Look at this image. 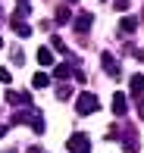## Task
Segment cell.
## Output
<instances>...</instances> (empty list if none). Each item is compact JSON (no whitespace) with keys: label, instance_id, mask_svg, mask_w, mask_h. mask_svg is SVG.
<instances>
[{"label":"cell","instance_id":"cell-1","mask_svg":"<svg viewBox=\"0 0 144 153\" xmlns=\"http://www.w3.org/2000/svg\"><path fill=\"white\" fill-rule=\"evenodd\" d=\"M97 109H100L97 94H91V91L78 94V100H75V113H78V116H91V113H97Z\"/></svg>","mask_w":144,"mask_h":153},{"label":"cell","instance_id":"cell-2","mask_svg":"<svg viewBox=\"0 0 144 153\" xmlns=\"http://www.w3.org/2000/svg\"><path fill=\"white\" fill-rule=\"evenodd\" d=\"M100 66H104V72L110 75V78H119V72H122V69H119V59H116L110 50L104 53V56H100Z\"/></svg>","mask_w":144,"mask_h":153},{"label":"cell","instance_id":"cell-3","mask_svg":"<svg viewBox=\"0 0 144 153\" xmlns=\"http://www.w3.org/2000/svg\"><path fill=\"white\" fill-rule=\"evenodd\" d=\"M72 22H75V31H81V34H85V31L94 25V16H91V13H78Z\"/></svg>","mask_w":144,"mask_h":153},{"label":"cell","instance_id":"cell-4","mask_svg":"<svg viewBox=\"0 0 144 153\" xmlns=\"http://www.w3.org/2000/svg\"><path fill=\"white\" fill-rule=\"evenodd\" d=\"M128 97L125 94H113V103H110V109H113V116H125V109H128Z\"/></svg>","mask_w":144,"mask_h":153},{"label":"cell","instance_id":"cell-5","mask_svg":"<svg viewBox=\"0 0 144 153\" xmlns=\"http://www.w3.org/2000/svg\"><path fill=\"white\" fill-rule=\"evenodd\" d=\"M6 100H10L13 106H28L31 97H28V94H19V91H6Z\"/></svg>","mask_w":144,"mask_h":153},{"label":"cell","instance_id":"cell-6","mask_svg":"<svg viewBox=\"0 0 144 153\" xmlns=\"http://www.w3.org/2000/svg\"><path fill=\"white\" fill-rule=\"evenodd\" d=\"M88 144H91V141H88V134H81V131H78V134H72L69 141H66V147H69V150H81V147H88Z\"/></svg>","mask_w":144,"mask_h":153},{"label":"cell","instance_id":"cell-7","mask_svg":"<svg viewBox=\"0 0 144 153\" xmlns=\"http://www.w3.org/2000/svg\"><path fill=\"white\" fill-rule=\"evenodd\" d=\"M128 94H132V97H141V94H144V75H132V85H128Z\"/></svg>","mask_w":144,"mask_h":153},{"label":"cell","instance_id":"cell-8","mask_svg":"<svg viewBox=\"0 0 144 153\" xmlns=\"http://www.w3.org/2000/svg\"><path fill=\"white\" fill-rule=\"evenodd\" d=\"M10 28H13V31H16V34H19V38H31V25H25V22H22V19H13V25H10Z\"/></svg>","mask_w":144,"mask_h":153},{"label":"cell","instance_id":"cell-9","mask_svg":"<svg viewBox=\"0 0 144 153\" xmlns=\"http://www.w3.org/2000/svg\"><path fill=\"white\" fill-rule=\"evenodd\" d=\"M38 116V109H22V113H13V125H22V122H31Z\"/></svg>","mask_w":144,"mask_h":153},{"label":"cell","instance_id":"cell-10","mask_svg":"<svg viewBox=\"0 0 144 153\" xmlns=\"http://www.w3.org/2000/svg\"><path fill=\"white\" fill-rule=\"evenodd\" d=\"M35 59H38V66H53V53L47 50V47H41V50L35 53Z\"/></svg>","mask_w":144,"mask_h":153},{"label":"cell","instance_id":"cell-11","mask_svg":"<svg viewBox=\"0 0 144 153\" xmlns=\"http://www.w3.org/2000/svg\"><path fill=\"white\" fill-rule=\"evenodd\" d=\"M119 28H122V34H132L135 28H138V19H132V16H122V22H119Z\"/></svg>","mask_w":144,"mask_h":153},{"label":"cell","instance_id":"cell-12","mask_svg":"<svg viewBox=\"0 0 144 153\" xmlns=\"http://www.w3.org/2000/svg\"><path fill=\"white\" fill-rule=\"evenodd\" d=\"M122 147H125V153H135V150H138V141H135V131H125V137H122Z\"/></svg>","mask_w":144,"mask_h":153},{"label":"cell","instance_id":"cell-13","mask_svg":"<svg viewBox=\"0 0 144 153\" xmlns=\"http://www.w3.org/2000/svg\"><path fill=\"white\" fill-rule=\"evenodd\" d=\"M53 75H57L60 81H66V78H69V75H72V69L66 66V62H60V66H53Z\"/></svg>","mask_w":144,"mask_h":153},{"label":"cell","instance_id":"cell-14","mask_svg":"<svg viewBox=\"0 0 144 153\" xmlns=\"http://www.w3.org/2000/svg\"><path fill=\"white\" fill-rule=\"evenodd\" d=\"M57 22H60V25L72 22V13H69V6H66V3H63V6H60V10H57Z\"/></svg>","mask_w":144,"mask_h":153},{"label":"cell","instance_id":"cell-15","mask_svg":"<svg viewBox=\"0 0 144 153\" xmlns=\"http://www.w3.org/2000/svg\"><path fill=\"white\" fill-rule=\"evenodd\" d=\"M57 97H60V100H69V97H72V85H69V81L57 85Z\"/></svg>","mask_w":144,"mask_h":153},{"label":"cell","instance_id":"cell-16","mask_svg":"<svg viewBox=\"0 0 144 153\" xmlns=\"http://www.w3.org/2000/svg\"><path fill=\"white\" fill-rule=\"evenodd\" d=\"M31 85H35V88H50V75H44V72H38L35 78H31Z\"/></svg>","mask_w":144,"mask_h":153},{"label":"cell","instance_id":"cell-17","mask_svg":"<svg viewBox=\"0 0 144 153\" xmlns=\"http://www.w3.org/2000/svg\"><path fill=\"white\" fill-rule=\"evenodd\" d=\"M25 16H28V3H19V10L13 13V19H25Z\"/></svg>","mask_w":144,"mask_h":153},{"label":"cell","instance_id":"cell-18","mask_svg":"<svg viewBox=\"0 0 144 153\" xmlns=\"http://www.w3.org/2000/svg\"><path fill=\"white\" fill-rule=\"evenodd\" d=\"M10 56H13L16 66H22V62H25V53H22V50H10Z\"/></svg>","mask_w":144,"mask_h":153},{"label":"cell","instance_id":"cell-19","mask_svg":"<svg viewBox=\"0 0 144 153\" xmlns=\"http://www.w3.org/2000/svg\"><path fill=\"white\" fill-rule=\"evenodd\" d=\"M0 81H3V85H10V81H13V75H10V69H6V66H0Z\"/></svg>","mask_w":144,"mask_h":153},{"label":"cell","instance_id":"cell-20","mask_svg":"<svg viewBox=\"0 0 144 153\" xmlns=\"http://www.w3.org/2000/svg\"><path fill=\"white\" fill-rule=\"evenodd\" d=\"M113 6H116V10H119V13H125L128 6H132V0H113Z\"/></svg>","mask_w":144,"mask_h":153},{"label":"cell","instance_id":"cell-21","mask_svg":"<svg viewBox=\"0 0 144 153\" xmlns=\"http://www.w3.org/2000/svg\"><path fill=\"white\" fill-rule=\"evenodd\" d=\"M135 106H138V116L144 119V100H138V103H135Z\"/></svg>","mask_w":144,"mask_h":153},{"label":"cell","instance_id":"cell-22","mask_svg":"<svg viewBox=\"0 0 144 153\" xmlns=\"http://www.w3.org/2000/svg\"><path fill=\"white\" fill-rule=\"evenodd\" d=\"M6 131H10V125H0V137H6Z\"/></svg>","mask_w":144,"mask_h":153},{"label":"cell","instance_id":"cell-23","mask_svg":"<svg viewBox=\"0 0 144 153\" xmlns=\"http://www.w3.org/2000/svg\"><path fill=\"white\" fill-rule=\"evenodd\" d=\"M72 153H91V144H88V147H81V150H72Z\"/></svg>","mask_w":144,"mask_h":153},{"label":"cell","instance_id":"cell-24","mask_svg":"<svg viewBox=\"0 0 144 153\" xmlns=\"http://www.w3.org/2000/svg\"><path fill=\"white\" fill-rule=\"evenodd\" d=\"M25 153H44V150H38V147H28V150H25Z\"/></svg>","mask_w":144,"mask_h":153},{"label":"cell","instance_id":"cell-25","mask_svg":"<svg viewBox=\"0 0 144 153\" xmlns=\"http://www.w3.org/2000/svg\"><path fill=\"white\" fill-rule=\"evenodd\" d=\"M19 3H28V0H19Z\"/></svg>","mask_w":144,"mask_h":153},{"label":"cell","instance_id":"cell-26","mask_svg":"<svg viewBox=\"0 0 144 153\" xmlns=\"http://www.w3.org/2000/svg\"><path fill=\"white\" fill-rule=\"evenodd\" d=\"M0 19H3V10H0Z\"/></svg>","mask_w":144,"mask_h":153},{"label":"cell","instance_id":"cell-27","mask_svg":"<svg viewBox=\"0 0 144 153\" xmlns=\"http://www.w3.org/2000/svg\"><path fill=\"white\" fill-rule=\"evenodd\" d=\"M0 47H3V38H0Z\"/></svg>","mask_w":144,"mask_h":153},{"label":"cell","instance_id":"cell-28","mask_svg":"<svg viewBox=\"0 0 144 153\" xmlns=\"http://www.w3.org/2000/svg\"><path fill=\"white\" fill-rule=\"evenodd\" d=\"M66 3H75V0H66Z\"/></svg>","mask_w":144,"mask_h":153},{"label":"cell","instance_id":"cell-29","mask_svg":"<svg viewBox=\"0 0 144 153\" xmlns=\"http://www.w3.org/2000/svg\"><path fill=\"white\" fill-rule=\"evenodd\" d=\"M6 153H13V150H6Z\"/></svg>","mask_w":144,"mask_h":153}]
</instances>
